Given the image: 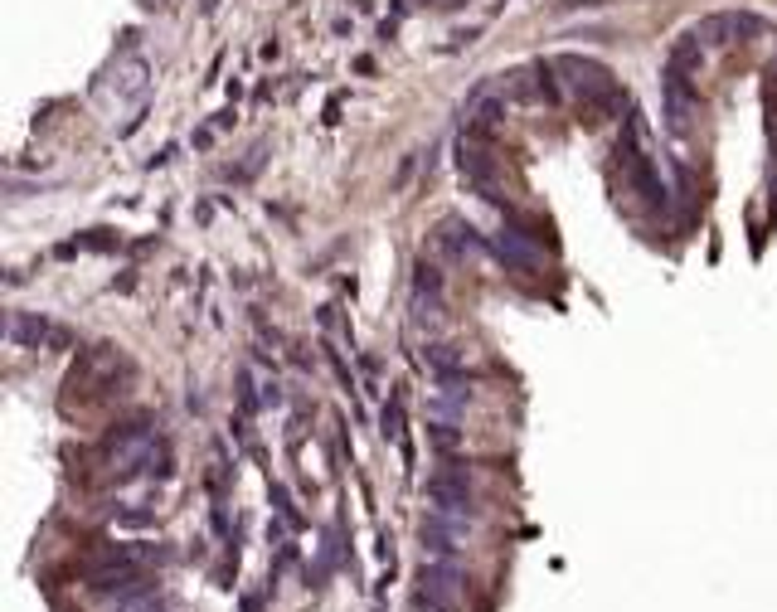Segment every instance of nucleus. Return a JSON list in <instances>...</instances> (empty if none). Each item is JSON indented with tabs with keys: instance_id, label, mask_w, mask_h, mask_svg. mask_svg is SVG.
<instances>
[{
	"instance_id": "obj_1",
	"label": "nucleus",
	"mask_w": 777,
	"mask_h": 612,
	"mask_svg": "<svg viewBox=\"0 0 777 612\" xmlns=\"http://www.w3.org/2000/svg\"><path fill=\"white\" fill-rule=\"evenodd\" d=\"M617 166H622V180L651 204V209H666V185H661V175H656V161H651L646 146H641V122H637V117L627 122V131H622V141H617Z\"/></svg>"
},
{
	"instance_id": "obj_2",
	"label": "nucleus",
	"mask_w": 777,
	"mask_h": 612,
	"mask_svg": "<svg viewBox=\"0 0 777 612\" xmlns=\"http://www.w3.org/2000/svg\"><path fill=\"white\" fill-rule=\"evenodd\" d=\"M554 73H564V88H569V93H579L588 107H607V102H617V83H612V73H607L597 59L559 54V59H554Z\"/></svg>"
},
{
	"instance_id": "obj_3",
	"label": "nucleus",
	"mask_w": 777,
	"mask_h": 612,
	"mask_svg": "<svg viewBox=\"0 0 777 612\" xmlns=\"http://www.w3.org/2000/svg\"><path fill=\"white\" fill-rule=\"evenodd\" d=\"M457 593H462L457 559H428L423 574H418V603L428 612H452L457 608Z\"/></svg>"
},
{
	"instance_id": "obj_4",
	"label": "nucleus",
	"mask_w": 777,
	"mask_h": 612,
	"mask_svg": "<svg viewBox=\"0 0 777 612\" xmlns=\"http://www.w3.org/2000/svg\"><path fill=\"white\" fill-rule=\"evenodd\" d=\"M758 29H763V20L748 15V10H714V15H704V20L695 24V39H699L704 49H724V44L753 39Z\"/></svg>"
},
{
	"instance_id": "obj_5",
	"label": "nucleus",
	"mask_w": 777,
	"mask_h": 612,
	"mask_svg": "<svg viewBox=\"0 0 777 612\" xmlns=\"http://www.w3.org/2000/svg\"><path fill=\"white\" fill-rule=\"evenodd\" d=\"M661 117H666V131L671 136H685L690 131V117H695V88H690V73L685 68H671L661 73Z\"/></svg>"
},
{
	"instance_id": "obj_6",
	"label": "nucleus",
	"mask_w": 777,
	"mask_h": 612,
	"mask_svg": "<svg viewBox=\"0 0 777 612\" xmlns=\"http://www.w3.org/2000/svg\"><path fill=\"white\" fill-rule=\"evenodd\" d=\"M428 501H433V510H442V515H462V520H467V510H472V476H467L462 467L433 472V476H428Z\"/></svg>"
},
{
	"instance_id": "obj_7",
	"label": "nucleus",
	"mask_w": 777,
	"mask_h": 612,
	"mask_svg": "<svg viewBox=\"0 0 777 612\" xmlns=\"http://www.w3.org/2000/svg\"><path fill=\"white\" fill-rule=\"evenodd\" d=\"M462 539H467V520H462V515L433 510V515L423 520V554H428V559H457V554H462Z\"/></svg>"
},
{
	"instance_id": "obj_8",
	"label": "nucleus",
	"mask_w": 777,
	"mask_h": 612,
	"mask_svg": "<svg viewBox=\"0 0 777 612\" xmlns=\"http://www.w3.org/2000/svg\"><path fill=\"white\" fill-rule=\"evenodd\" d=\"M5 330H10V340L24 345V350H39V345H68V330L54 326V321L39 316V311H10Z\"/></svg>"
},
{
	"instance_id": "obj_9",
	"label": "nucleus",
	"mask_w": 777,
	"mask_h": 612,
	"mask_svg": "<svg viewBox=\"0 0 777 612\" xmlns=\"http://www.w3.org/2000/svg\"><path fill=\"white\" fill-rule=\"evenodd\" d=\"M457 170H462V180H467L481 200L500 204V185H495V161H491V151H481L477 141H462V146H457Z\"/></svg>"
},
{
	"instance_id": "obj_10",
	"label": "nucleus",
	"mask_w": 777,
	"mask_h": 612,
	"mask_svg": "<svg viewBox=\"0 0 777 612\" xmlns=\"http://www.w3.org/2000/svg\"><path fill=\"white\" fill-rule=\"evenodd\" d=\"M491 248H495V258H500L505 268H515V272H539V248L530 243V233H520V228H500Z\"/></svg>"
},
{
	"instance_id": "obj_11",
	"label": "nucleus",
	"mask_w": 777,
	"mask_h": 612,
	"mask_svg": "<svg viewBox=\"0 0 777 612\" xmlns=\"http://www.w3.org/2000/svg\"><path fill=\"white\" fill-rule=\"evenodd\" d=\"M437 248H442L447 258H481V253H486V238L467 224V219H442V228H437Z\"/></svg>"
},
{
	"instance_id": "obj_12",
	"label": "nucleus",
	"mask_w": 777,
	"mask_h": 612,
	"mask_svg": "<svg viewBox=\"0 0 777 612\" xmlns=\"http://www.w3.org/2000/svg\"><path fill=\"white\" fill-rule=\"evenodd\" d=\"M423 365H428L437 379H462V350H457V345H428V350H423Z\"/></svg>"
},
{
	"instance_id": "obj_13",
	"label": "nucleus",
	"mask_w": 777,
	"mask_h": 612,
	"mask_svg": "<svg viewBox=\"0 0 777 612\" xmlns=\"http://www.w3.org/2000/svg\"><path fill=\"white\" fill-rule=\"evenodd\" d=\"M413 297H428V302H442V272L423 258L418 268H413Z\"/></svg>"
},
{
	"instance_id": "obj_14",
	"label": "nucleus",
	"mask_w": 777,
	"mask_h": 612,
	"mask_svg": "<svg viewBox=\"0 0 777 612\" xmlns=\"http://www.w3.org/2000/svg\"><path fill=\"white\" fill-rule=\"evenodd\" d=\"M384 437L388 442H403V399H398V394H393L388 408H384Z\"/></svg>"
},
{
	"instance_id": "obj_15",
	"label": "nucleus",
	"mask_w": 777,
	"mask_h": 612,
	"mask_svg": "<svg viewBox=\"0 0 777 612\" xmlns=\"http://www.w3.org/2000/svg\"><path fill=\"white\" fill-rule=\"evenodd\" d=\"M428 437H433V447H437V452H452V447L462 442L452 423H433V428H428Z\"/></svg>"
},
{
	"instance_id": "obj_16",
	"label": "nucleus",
	"mask_w": 777,
	"mask_h": 612,
	"mask_svg": "<svg viewBox=\"0 0 777 612\" xmlns=\"http://www.w3.org/2000/svg\"><path fill=\"white\" fill-rule=\"evenodd\" d=\"M117 88H122V93H141V88H146V64H131V68L122 73Z\"/></svg>"
}]
</instances>
